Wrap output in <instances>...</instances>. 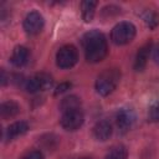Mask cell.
Segmentation results:
<instances>
[{
	"label": "cell",
	"mask_w": 159,
	"mask_h": 159,
	"mask_svg": "<svg viewBox=\"0 0 159 159\" xmlns=\"http://www.w3.org/2000/svg\"><path fill=\"white\" fill-rule=\"evenodd\" d=\"M82 45L84 48V56L88 62L96 63L102 61L108 52V45L104 35L97 30L88 31L82 37Z\"/></svg>",
	"instance_id": "6da1fadb"
},
{
	"label": "cell",
	"mask_w": 159,
	"mask_h": 159,
	"mask_svg": "<svg viewBox=\"0 0 159 159\" xmlns=\"http://www.w3.org/2000/svg\"><path fill=\"white\" fill-rule=\"evenodd\" d=\"M120 80V71L118 68H107L101 72L96 80V91L101 96H108L118 86Z\"/></svg>",
	"instance_id": "7a4b0ae2"
},
{
	"label": "cell",
	"mask_w": 159,
	"mask_h": 159,
	"mask_svg": "<svg viewBox=\"0 0 159 159\" xmlns=\"http://www.w3.org/2000/svg\"><path fill=\"white\" fill-rule=\"evenodd\" d=\"M137 29L135 26L129 21H122L118 22L111 32V40L116 45H127L135 37Z\"/></svg>",
	"instance_id": "3957f363"
},
{
	"label": "cell",
	"mask_w": 159,
	"mask_h": 159,
	"mask_svg": "<svg viewBox=\"0 0 159 159\" xmlns=\"http://www.w3.org/2000/svg\"><path fill=\"white\" fill-rule=\"evenodd\" d=\"M78 61V52L77 48L72 45L62 46L56 53V63L60 68L67 70L73 67Z\"/></svg>",
	"instance_id": "277c9868"
},
{
	"label": "cell",
	"mask_w": 159,
	"mask_h": 159,
	"mask_svg": "<svg viewBox=\"0 0 159 159\" xmlns=\"http://www.w3.org/2000/svg\"><path fill=\"white\" fill-rule=\"evenodd\" d=\"M83 120H84L83 113L80 109H75L62 113L60 123L62 128L66 130H76L83 124Z\"/></svg>",
	"instance_id": "5b68a950"
},
{
	"label": "cell",
	"mask_w": 159,
	"mask_h": 159,
	"mask_svg": "<svg viewBox=\"0 0 159 159\" xmlns=\"http://www.w3.org/2000/svg\"><path fill=\"white\" fill-rule=\"evenodd\" d=\"M52 80L48 75L46 73H39L35 75L34 77L29 78L25 83V89L30 93H36L39 91H43L48 87H51Z\"/></svg>",
	"instance_id": "8992f818"
},
{
	"label": "cell",
	"mask_w": 159,
	"mask_h": 159,
	"mask_svg": "<svg viewBox=\"0 0 159 159\" xmlns=\"http://www.w3.org/2000/svg\"><path fill=\"white\" fill-rule=\"evenodd\" d=\"M43 27V17L39 11H31L24 20V30L29 35H37Z\"/></svg>",
	"instance_id": "52a82bcc"
},
{
	"label": "cell",
	"mask_w": 159,
	"mask_h": 159,
	"mask_svg": "<svg viewBox=\"0 0 159 159\" xmlns=\"http://www.w3.org/2000/svg\"><path fill=\"white\" fill-rule=\"evenodd\" d=\"M116 122H117V127L119 128V130L127 132L134 124V122H135V114H134V112L132 109L123 108V109H120L117 113Z\"/></svg>",
	"instance_id": "ba28073f"
},
{
	"label": "cell",
	"mask_w": 159,
	"mask_h": 159,
	"mask_svg": "<svg viewBox=\"0 0 159 159\" xmlns=\"http://www.w3.org/2000/svg\"><path fill=\"white\" fill-rule=\"evenodd\" d=\"M112 133H113L112 125L107 120H99L93 127V135H94V138L97 140L104 142V140H107V139L111 138Z\"/></svg>",
	"instance_id": "9c48e42d"
},
{
	"label": "cell",
	"mask_w": 159,
	"mask_h": 159,
	"mask_svg": "<svg viewBox=\"0 0 159 159\" xmlns=\"http://www.w3.org/2000/svg\"><path fill=\"white\" fill-rule=\"evenodd\" d=\"M150 50H152V42L150 41L139 48V51L137 52V56H135V61H134V70L135 71H143L144 70V67L148 62V58H149Z\"/></svg>",
	"instance_id": "30bf717a"
},
{
	"label": "cell",
	"mask_w": 159,
	"mask_h": 159,
	"mask_svg": "<svg viewBox=\"0 0 159 159\" xmlns=\"http://www.w3.org/2000/svg\"><path fill=\"white\" fill-rule=\"evenodd\" d=\"M29 56H30V52L25 46H16L12 51V55H11L10 60H11V63L14 66L21 67V66L27 63Z\"/></svg>",
	"instance_id": "8fae6325"
},
{
	"label": "cell",
	"mask_w": 159,
	"mask_h": 159,
	"mask_svg": "<svg viewBox=\"0 0 159 159\" xmlns=\"http://www.w3.org/2000/svg\"><path fill=\"white\" fill-rule=\"evenodd\" d=\"M29 130V124L24 120H20V122H15L12 124H10L6 129V138L7 139H15L22 134H25L26 132Z\"/></svg>",
	"instance_id": "7c38bea8"
},
{
	"label": "cell",
	"mask_w": 159,
	"mask_h": 159,
	"mask_svg": "<svg viewBox=\"0 0 159 159\" xmlns=\"http://www.w3.org/2000/svg\"><path fill=\"white\" fill-rule=\"evenodd\" d=\"M20 112V106L14 101L4 102L0 106V114L2 118H11L15 117Z\"/></svg>",
	"instance_id": "4fadbf2b"
},
{
	"label": "cell",
	"mask_w": 159,
	"mask_h": 159,
	"mask_svg": "<svg viewBox=\"0 0 159 159\" xmlns=\"http://www.w3.org/2000/svg\"><path fill=\"white\" fill-rule=\"evenodd\" d=\"M96 6H97V1H93V0H84L81 2V12H82V17L86 22L92 21V19L94 16Z\"/></svg>",
	"instance_id": "5bb4252c"
},
{
	"label": "cell",
	"mask_w": 159,
	"mask_h": 159,
	"mask_svg": "<svg viewBox=\"0 0 159 159\" xmlns=\"http://www.w3.org/2000/svg\"><path fill=\"white\" fill-rule=\"evenodd\" d=\"M81 107V101L78 97L76 96H68L65 97L60 104V108L62 111V113L68 112V111H75V109H80Z\"/></svg>",
	"instance_id": "9a60e30c"
},
{
	"label": "cell",
	"mask_w": 159,
	"mask_h": 159,
	"mask_svg": "<svg viewBox=\"0 0 159 159\" xmlns=\"http://www.w3.org/2000/svg\"><path fill=\"white\" fill-rule=\"evenodd\" d=\"M128 152L124 145H116L113 147L104 157V159H127Z\"/></svg>",
	"instance_id": "2e32d148"
},
{
	"label": "cell",
	"mask_w": 159,
	"mask_h": 159,
	"mask_svg": "<svg viewBox=\"0 0 159 159\" xmlns=\"http://www.w3.org/2000/svg\"><path fill=\"white\" fill-rule=\"evenodd\" d=\"M143 19H144V21L147 22V25H148L149 27H152V29H154V27L158 25V22H159L158 16H157L154 12H152V11H147L145 15L143 16Z\"/></svg>",
	"instance_id": "e0dca14e"
},
{
	"label": "cell",
	"mask_w": 159,
	"mask_h": 159,
	"mask_svg": "<svg viewBox=\"0 0 159 159\" xmlns=\"http://www.w3.org/2000/svg\"><path fill=\"white\" fill-rule=\"evenodd\" d=\"M149 119L153 122H159V102L153 104L149 109Z\"/></svg>",
	"instance_id": "ac0fdd59"
},
{
	"label": "cell",
	"mask_w": 159,
	"mask_h": 159,
	"mask_svg": "<svg viewBox=\"0 0 159 159\" xmlns=\"http://www.w3.org/2000/svg\"><path fill=\"white\" fill-rule=\"evenodd\" d=\"M21 159H43V155L40 150H31L21 157Z\"/></svg>",
	"instance_id": "d6986e66"
},
{
	"label": "cell",
	"mask_w": 159,
	"mask_h": 159,
	"mask_svg": "<svg viewBox=\"0 0 159 159\" xmlns=\"http://www.w3.org/2000/svg\"><path fill=\"white\" fill-rule=\"evenodd\" d=\"M70 87H71V83H61L58 87H57V89H56V94H58V93H63V92H66L67 89H70Z\"/></svg>",
	"instance_id": "ffe728a7"
},
{
	"label": "cell",
	"mask_w": 159,
	"mask_h": 159,
	"mask_svg": "<svg viewBox=\"0 0 159 159\" xmlns=\"http://www.w3.org/2000/svg\"><path fill=\"white\" fill-rule=\"evenodd\" d=\"M153 60L157 65H159V45L153 50Z\"/></svg>",
	"instance_id": "44dd1931"
},
{
	"label": "cell",
	"mask_w": 159,
	"mask_h": 159,
	"mask_svg": "<svg viewBox=\"0 0 159 159\" xmlns=\"http://www.w3.org/2000/svg\"><path fill=\"white\" fill-rule=\"evenodd\" d=\"M5 83H6V77H5V71L2 70V71H1V84L4 86Z\"/></svg>",
	"instance_id": "7402d4cb"
},
{
	"label": "cell",
	"mask_w": 159,
	"mask_h": 159,
	"mask_svg": "<svg viewBox=\"0 0 159 159\" xmlns=\"http://www.w3.org/2000/svg\"><path fill=\"white\" fill-rule=\"evenodd\" d=\"M80 159H92V158H87V157H84V158H80Z\"/></svg>",
	"instance_id": "603a6c76"
}]
</instances>
